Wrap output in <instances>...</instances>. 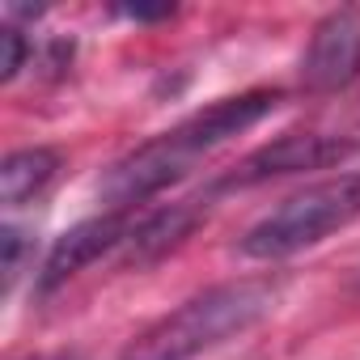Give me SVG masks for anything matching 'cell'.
I'll return each instance as SVG.
<instances>
[{
	"mask_svg": "<svg viewBox=\"0 0 360 360\" xmlns=\"http://www.w3.org/2000/svg\"><path fill=\"white\" fill-rule=\"evenodd\" d=\"M131 225H136L131 212L110 208V212H102V217H89V221L64 229V233L56 238V246L47 250V263H43V276H39V292L60 288L64 280H72L77 271H85V267L98 263L102 255L123 250Z\"/></svg>",
	"mask_w": 360,
	"mask_h": 360,
	"instance_id": "cell-6",
	"label": "cell"
},
{
	"mask_svg": "<svg viewBox=\"0 0 360 360\" xmlns=\"http://www.w3.org/2000/svg\"><path fill=\"white\" fill-rule=\"evenodd\" d=\"M360 77V9H330L301 56V81L309 94H339Z\"/></svg>",
	"mask_w": 360,
	"mask_h": 360,
	"instance_id": "cell-4",
	"label": "cell"
},
{
	"mask_svg": "<svg viewBox=\"0 0 360 360\" xmlns=\"http://www.w3.org/2000/svg\"><path fill=\"white\" fill-rule=\"evenodd\" d=\"M352 153L347 140L339 136H322V131H288L255 153H246L225 178H221V191L229 187H255V183H267L276 174H297V169H326L335 161H343Z\"/></svg>",
	"mask_w": 360,
	"mask_h": 360,
	"instance_id": "cell-5",
	"label": "cell"
},
{
	"mask_svg": "<svg viewBox=\"0 0 360 360\" xmlns=\"http://www.w3.org/2000/svg\"><path fill=\"white\" fill-rule=\"evenodd\" d=\"M119 13L131 22H161V18H174V5H123Z\"/></svg>",
	"mask_w": 360,
	"mask_h": 360,
	"instance_id": "cell-11",
	"label": "cell"
},
{
	"mask_svg": "<svg viewBox=\"0 0 360 360\" xmlns=\"http://www.w3.org/2000/svg\"><path fill=\"white\" fill-rule=\"evenodd\" d=\"M276 297L280 288L271 280H229V284L204 288L178 309L148 322L136 339H127L119 360H195L246 335L255 322H263Z\"/></svg>",
	"mask_w": 360,
	"mask_h": 360,
	"instance_id": "cell-2",
	"label": "cell"
},
{
	"mask_svg": "<svg viewBox=\"0 0 360 360\" xmlns=\"http://www.w3.org/2000/svg\"><path fill=\"white\" fill-rule=\"evenodd\" d=\"M276 106H280V89H246L238 98H221V102L195 110L191 119L174 123L169 131H161L148 144L131 148L127 157H119L98 178V195L110 208L131 212L148 195L174 187L178 178H187L200 157H208L212 148L229 144L233 136H242L246 127H255L259 119H267Z\"/></svg>",
	"mask_w": 360,
	"mask_h": 360,
	"instance_id": "cell-1",
	"label": "cell"
},
{
	"mask_svg": "<svg viewBox=\"0 0 360 360\" xmlns=\"http://www.w3.org/2000/svg\"><path fill=\"white\" fill-rule=\"evenodd\" d=\"M352 221H360V174H335L288 195L280 208H271L259 225L246 229L238 250L246 259L276 263V259L318 246L322 238L347 229Z\"/></svg>",
	"mask_w": 360,
	"mask_h": 360,
	"instance_id": "cell-3",
	"label": "cell"
},
{
	"mask_svg": "<svg viewBox=\"0 0 360 360\" xmlns=\"http://www.w3.org/2000/svg\"><path fill=\"white\" fill-rule=\"evenodd\" d=\"M56 174H60L56 148H18L0 165V200H5V208H22L56 183Z\"/></svg>",
	"mask_w": 360,
	"mask_h": 360,
	"instance_id": "cell-8",
	"label": "cell"
},
{
	"mask_svg": "<svg viewBox=\"0 0 360 360\" xmlns=\"http://www.w3.org/2000/svg\"><path fill=\"white\" fill-rule=\"evenodd\" d=\"M0 43H5V60H0V81H13L18 72H22V64H26V34L9 22L5 30H0Z\"/></svg>",
	"mask_w": 360,
	"mask_h": 360,
	"instance_id": "cell-10",
	"label": "cell"
},
{
	"mask_svg": "<svg viewBox=\"0 0 360 360\" xmlns=\"http://www.w3.org/2000/svg\"><path fill=\"white\" fill-rule=\"evenodd\" d=\"M200 225V200H183V204H169L157 208L148 217H140L123 242V263L127 267H148L157 259H165L174 246H183L191 238V229Z\"/></svg>",
	"mask_w": 360,
	"mask_h": 360,
	"instance_id": "cell-7",
	"label": "cell"
},
{
	"mask_svg": "<svg viewBox=\"0 0 360 360\" xmlns=\"http://www.w3.org/2000/svg\"><path fill=\"white\" fill-rule=\"evenodd\" d=\"M0 250H5L0 271H5V292H9L18 284V276H22V263H26V233L13 229V225H5V229H0Z\"/></svg>",
	"mask_w": 360,
	"mask_h": 360,
	"instance_id": "cell-9",
	"label": "cell"
}]
</instances>
